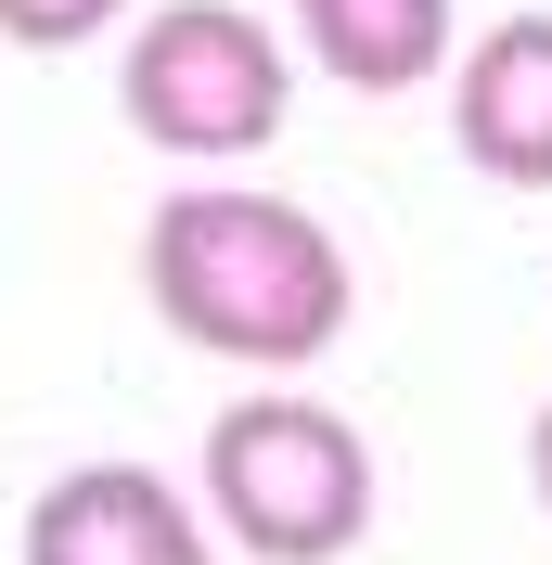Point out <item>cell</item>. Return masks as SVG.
Masks as SVG:
<instances>
[{
  "label": "cell",
  "mask_w": 552,
  "mask_h": 565,
  "mask_svg": "<svg viewBox=\"0 0 552 565\" xmlns=\"http://www.w3.org/2000/svg\"><path fill=\"white\" fill-rule=\"evenodd\" d=\"M296 39L347 90H424L449 65V0H296Z\"/></svg>",
  "instance_id": "6"
},
{
  "label": "cell",
  "mask_w": 552,
  "mask_h": 565,
  "mask_svg": "<svg viewBox=\"0 0 552 565\" xmlns=\"http://www.w3.org/2000/svg\"><path fill=\"white\" fill-rule=\"evenodd\" d=\"M129 0H0V39L13 52H77V39H104Z\"/></svg>",
  "instance_id": "7"
},
{
  "label": "cell",
  "mask_w": 552,
  "mask_h": 565,
  "mask_svg": "<svg viewBox=\"0 0 552 565\" xmlns=\"http://www.w3.org/2000/svg\"><path fill=\"white\" fill-rule=\"evenodd\" d=\"M116 104H129L141 141H168V154H257L296 104V77H283V39L232 0H168V13H141L129 65H116Z\"/></svg>",
  "instance_id": "3"
},
{
  "label": "cell",
  "mask_w": 552,
  "mask_h": 565,
  "mask_svg": "<svg viewBox=\"0 0 552 565\" xmlns=\"http://www.w3.org/2000/svg\"><path fill=\"white\" fill-rule=\"evenodd\" d=\"M141 296L180 348L244 360V373H309L347 334V245L309 206L283 193H244V180H206V193H168L155 232H141Z\"/></svg>",
  "instance_id": "1"
},
{
  "label": "cell",
  "mask_w": 552,
  "mask_h": 565,
  "mask_svg": "<svg viewBox=\"0 0 552 565\" xmlns=\"http://www.w3.org/2000/svg\"><path fill=\"white\" fill-rule=\"evenodd\" d=\"M527 489H540V514H552V412L527 424Z\"/></svg>",
  "instance_id": "8"
},
{
  "label": "cell",
  "mask_w": 552,
  "mask_h": 565,
  "mask_svg": "<svg viewBox=\"0 0 552 565\" xmlns=\"http://www.w3.org/2000/svg\"><path fill=\"white\" fill-rule=\"evenodd\" d=\"M206 514L257 565H335L373 527V437L321 398L257 386L206 424Z\"/></svg>",
  "instance_id": "2"
},
{
  "label": "cell",
  "mask_w": 552,
  "mask_h": 565,
  "mask_svg": "<svg viewBox=\"0 0 552 565\" xmlns=\"http://www.w3.org/2000/svg\"><path fill=\"white\" fill-rule=\"evenodd\" d=\"M26 565H219L155 462H77L26 501Z\"/></svg>",
  "instance_id": "4"
},
{
  "label": "cell",
  "mask_w": 552,
  "mask_h": 565,
  "mask_svg": "<svg viewBox=\"0 0 552 565\" xmlns=\"http://www.w3.org/2000/svg\"><path fill=\"white\" fill-rule=\"evenodd\" d=\"M449 129H463V168H488L501 193H552V13H501L476 39Z\"/></svg>",
  "instance_id": "5"
}]
</instances>
